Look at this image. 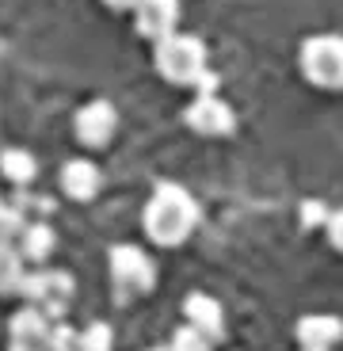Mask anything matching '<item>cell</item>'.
I'll return each mask as SVG.
<instances>
[{
	"label": "cell",
	"mask_w": 343,
	"mask_h": 351,
	"mask_svg": "<svg viewBox=\"0 0 343 351\" xmlns=\"http://www.w3.org/2000/svg\"><path fill=\"white\" fill-rule=\"evenodd\" d=\"M157 69L172 84H194L206 77V46L191 35H172L157 38Z\"/></svg>",
	"instance_id": "cell-2"
},
{
	"label": "cell",
	"mask_w": 343,
	"mask_h": 351,
	"mask_svg": "<svg viewBox=\"0 0 343 351\" xmlns=\"http://www.w3.org/2000/svg\"><path fill=\"white\" fill-rule=\"evenodd\" d=\"M111 328L107 325H92V328H84V332L77 336V343L80 348H88V351H103V348H111Z\"/></svg>",
	"instance_id": "cell-16"
},
{
	"label": "cell",
	"mask_w": 343,
	"mask_h": 351,
	"mask_svg": "<svg viewBox=\"0 0 343 351\" xmlns=\"http://www.w3.org/2000/svg\"><path fill=\"white\" fill-rule=\"evenodd\" d=\"M111 275H114V287L123 290V294H149L153 279H157L149 256L130 245H118L111 252Z\"/></svg>",
	"instance_id": "cell-5"
},
{
	"label": "cell",
	"mask_w": 343,
	"mask_h": 351,
	"mask_svg": "<svg viewBox=\"0 0 343 351\" xmlns=\"http://www.w3.org/2000/svg\"><path fill=\"white\" fill-rule=\"evenodd\" d=\"M194 221H199V206L176 184H160L157 195L149 199V206H145V233L157 245H179V241H187Z\"/></svg>",
	"instance_id": "cell-1"
},
{
	"label": "cell",
	"mask_w": 343,
	"mask_h": 351,
	"mask_svg": "<svg viewBox=\"0 0 343 351\" xmlns=\"http://www.w3.org/2000/svg\"><path fill=\"white\" fill-rule=\"evenodd\" d=\"M103 4H111V8H134V0H103Z\"/></svg>",
	"instance_id": "cell-22"
},
{
	"label": "cell",
	"mask_w": 343,
	"mask_h": 351,
	"mask_svg": "<svg viewBox=\"0 0 343 351\" xmlns=\"http://www.w3.org/2000/svg\"><path fill=\"white\" fill-rule=\"evenodd\" d=\"M340 336H343V321L332 313H313V317H301L298 321V343L309 351L332 348Z\"/></svg>",
	"instance_id": "cell-9"
},
{
	"label": "cell",
	"mask_w": 343,
	"mask_h": 351,
	"mask_svg": "<svg viewBox=\"0 0 343 351\" xmlns=\"http://www.w3.org/2000/svg\"><path fill=\"white\" fill-rule=\"evenodd\" d=\"M114 123H118L114 107L107 104V99H96V104H88L77 114V138L84 141V145H107L111 134H114Z\"/></svg>",
	"instance_id": "cell-7"
},
{
	"label": "cell",
	"mask_w": 343,
	"mask_h": 351,
	"mask_svg": "<svg viewBox=\"0 0 343 351\" xmlns=\"http://www.w3.org/2000/svg\"><path fill=\"white\" fill-rule=\"evenodd\" d=\"M325 221H328V206H325V202L313 199V202H305V206H301V226L313 229V226H325Z\"/></svg>",
	"instance_id": "cell-19"
},
{
	"label": "cell",
	"mask_w": 343,
	"mask_h": 351,
	"mask_svg": "<svg viewBox=\"0 0 343 351\" xmlns=\"http://www.w3.org/2000/svg\"><path fill=\"white\" fill-rule=\"evenodd\" d=\"M12 348H46V340H50V325H46V313L42 309H19L16 317H12Z\"/></svg>",
	"instance_id": "cell-10"
},
{
	"label": "cell",
	"mask_w": 343,
	"mask_h": 351,
	"mask_svg": "<svg viewBox=\"0 0 343 351\" xmlns=\"http://www.w3.org/2000/svg\"><path fill=\"white\" fill-rule=\"evenodd\" d=\"M187 123L194 126L199 134H229L233 130V111L221 104L218 96H199L191 107H187Z\"/></svg>",
	"instance_id": "cell-8"
},
{
	"label": "cell",
	"mask_w": 343,
	"mask_h": 351,
	"mask_svg": "<svg viewBox=\"0 0 343 351\" xmlns=\"http://www.w3.org/2000/svg\"><path fill=\"white\" fill-rule=\"evenodd\" d=\"M23 229V210L19 206H4L0 202V241H12Z\"/></svg>",
	"instance_id": "cell-17"
},
{
	"label": "cell",
	"mask_w": 343,
	"mask_h": 351,
	"mask_svg": "<svg viewBox=\"0 0 343 351\" xmlns=\"http://www.w3.org/2000/svg\"><path fill=\"white\" fill-rule=\"evenodd\" d=\"M19 248H23L27 260H46L53 252V229L46 221H35V226H23L19 229Z\"/></svg>",
	"instance_id": "cell-13"
},
{
	"label": "cell",
	"mask_w": 343,
	"mask_h": 351,
	"mask_svg": "<svg viewBox=\"0 0 343 351\" xmlns=\"http://www.w3.org/2000/svg\"><path fill=\"white\" fill-rule=\"evenodd\" d=\"M19 294L27 302H35L38 309H46V317H62L69 313V302H73V279L65 271H35V275H23L19 279Z\"/></svg>",
	"instance_id": "cell-4"
},
{
	"label": "cell",
	"mask_w": 343,
	"mask_h": 351,
	"mask_svg": "<svg viewBox=\"0 0 343 351\" xmlns=\"http://www.w3.org/2000/svg\"><path fill=\"white\" fill-rule=\"evenodd\" d=\"M183 313L210 343L221 340V332H225V317H221V306L214 298H206V294H191V298L183 302Z\"/></svg>",
	"instance_id": "cell-11"
},
{
	"label": "cell",
	"mask_w": 343,
	"mask_h": 351,
	"mask_svg": "<svg viewBox=\"0 0 343 351\" xmlns=\"http://www.w3.org/2000/svg\"><path fill=\"white\" fill-rule=\"evenodd\" d=\"M179 19V4L176 0H134V27L145 38H164Z\"/></svg>",
	"instance_id": "cell-6"
},
{
	"label": "cell",
	"mask_w": 343,
	"mask_h": 351,
	"mask_svg": "<svg viewBox=\"0 0 343 351\" xmlns=\"http://www.w3.org/2000/svg\"><path fill=\"white\" fill-rule=\"evenodd\" d=\"M301 73L317 88H343V38L317 35L301 46Z\"/></svg>",
	"instance_id": "cell-3"
},
{
	"label": "cell",
	"mask_w": 343,
	"mask_h": 351,
	"mask_svg": "<svg viewBox=\"0 0 343 351\" xmlns=\"http://www.w3.org/2000/svg\"><path fill=\"white\" fill-rule=\"evenodd\" d=\"M206 343H210V340H206V336L199 332L194 325L179 328V332L172 336V348H176V351H194V348H206Z\"/></svg>",
	"instance_id": "cell-18"
},
{
	"label": "cell",
	"mask_w": 343,
	"mask_h": 351,
	"mask_svg": "<svg viewBox=\"0 0 343 351\" xmlns=\"http://www.w3.org/2000/svg\"><path fill=\"white\" fill-rule=\"evenodd\" d=\"M0 168H4V176H8L12 184H31V180H35V157H31V153L27 149H8L4 153V157H0Z\"/></svg>",
	"instance_id": "cell-14"
},
{
	"label": "cell",
	"mask_w": 343,
	"mask_h": 351,
	"mask_svg": "<svg viewBox=\"0 0 343 351\" xmlns=\"http://www.w3.org/2000/svg\"><path fill=\"white\" fill-rule=\"evenodd\" d=\"M62 187H65V195L77 199V202L96 199V191H99V168L88 165V160H73V165H65V172H62Z\"/></svg>",
	"instance_id": "cell-12"
},
{
	"label": "cell",
	"mask_w": 343,
	"mask_h": 351,
	"mask_svg": "<svg viewBox=\"0 0 343 351\" xmlns=\"http://www.w3.org/2000/svg\"><path fill=\"white\" fill-rule=\"evenodd\" d=\"M325 226H328V233H332V245L343 252V210H340V214H328Z\"/></svg>",
	"instance_id": "cell-21"
},
{
	"label": "cell",
	"mask_w": 343,
	"mask_h": 351,
	"mask_svg": "<svg viewBox=\"0 0 343 351\" xmlns=\"http://www.w3.org/2000/svg\"><path fill=\"white\" fill-rule=\"evenodd\" d=\"M46 348H77V332L73 328H53L50 332V340H46Z\"/></svg>",
	"instance_id": "cell-20"
},
{
	"label": "cell",
	"mask_w": 343,
	"mask_h": 351,
	"mask_svg": "<svg viewBox=\"0 0 343 351\" xmlns=\"http://www.w3.org/2000/svg\"><path fill=\"white\" fill-rule=\"evenodd\" d=\"M23 279V260L16 248H8V241H0V294H12Z\"/></svg>",
	"instance_id": "cell-15"
}]
</instances>
